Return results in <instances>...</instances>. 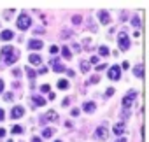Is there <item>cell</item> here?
Here are the masks:
<instances>
[{
    "label": "cell",
    "mask_w": 149,
    "mask_h": 142,
    "mask_svg": "<svg viewBox=\"0 0 149 142\" xmlns=\"http://www.w3.org/2000/svg\"><path fill=\"white\" fill-rule=\"evenodd\" d=\"M111 19H109V14L105 13V11H100V23H104V25H107Z\"/></svg>",
    "instance_id": "12"
},
{
    "label": "cell",
    "mask_w": 149,
    "mask_h": 142,
    "mask_svg": "<svg viewBox=\"0 0 149 142\" xmlns=\"http://www.w3.org/2000/svg\"><path fill=\"white\" fill-rule=\"evenodd\" d=\"M83 109L88 112V114H91L93 111H95V104L93 102H84V105H83Z\"/></svg>",
    "instance_id": "11"
},
{
    "label": "cell",
    "mask_w": 149,
    "mask_h": 142,
    "mask_svg": "<svg viewBox=\"0 0 149 142\" xmlns=\"http://www.w3.org/2000/svg\"><path fill=\"white\" fill-rule=\"evenodd\" d=\"M2 60H4V63L13 65V63L18 60V53H16V49H14L13 46H6V47H2Z\"/></svg>",
    "instance_id": "1"
},
{
    "label": "cell",
    "mask_w": 149,
    "mask_h": 142,
    "mask_svg": "<svg viewBox=\"0 0 149 142\" xmlns=\"http://www.w3.org/2000/svg\"><path fill=\"white\" fill-rule=\"evenodd\" d=\"M112 93H114V88H109V90H107V93H105V97H111Z\"/></svg>",
    "instance_id": "26"
},
{
    "label": "cell",
    "mask_w": 149,
    "mask_h": 142,
    "mask_svg": "<svg viewBox=\"0 0 149 142\" xmlns=\"http://www.w3.org/2000/svg\"><path fill=\"white\" fill-rule=\"evenodd\" d=\"M33 102H35L37 105H44V98H42V97H35V98H33Z\"/></svg>",
    "instance_id": "20"
},
{
    "label": "cell",
    "mask_w": 149,
    "mask_h": 142,
    "mask_svg": "<svg viewBox=\"0 0 149 142\" xmlns=\"http://www.w3.org/2000/svg\"><path fill=\"white\" fill-rule=\"evenodd\" d=\"M2 91H4V81L0 79V93H2Z\"/></svg>",
    "instance_id": "29"
},
{
    "label": "cell",
    "mask_w": 149,
    "mask_h": 142,
    "mask_svg": "<svg viewBox=\"0 0 149 142\" xmlns=\"http://www.w3.org/2000/svg\"><path fill=\"white\" fill-rule=\"evenodd\" d=\"M53 133H54V130H53V128H44V132H42V137H46V139H47V137H51Z\"/></svg>",
    "instance_id": "16"
},
{
    "label": "cell",
    "mask_w": 149,
    "mask_h": 142,
    "mask_svg": "<svg viewBox=\"0 0 149 142\" xmlns=\"http://www.w3.org/2000/svg\"><path fill=\"white\" fill-rule=\"evenodd\" d=\"M53 70H54V72H65V65H61L60 60L54 58V60H53Z\"/></svg>",
    "instance_id": "7"
},
{
    "label": "cell",
    "mask_w": 149,
    "mask_h": 142,
    "mask_svg": "<svg viewBox=\"0 0 149 142\" xmlns=\"http://www.w3.org/2000/svg\"><path fill=\"white\" fill-rule=\"evenodd\" d=\"M118 44H119V49H121V51H126V49L130 47V39H128V35H126L125 32H121V33H119Z\"/></svg>",
    "instance_id": "3"
},
{
    "label": "cell",
    "mask_w": 149,
    "mask_h": 142,
    "mask_svg": "<svg viewBox=\"0 0 149 142\" xmlns=\"http://www.w3.org/2000/svg\"><path fill=\"white\" fill-rule=\"evenodd\" d=\"M72 21L76 23V25H77V23H81V16H74V18H72Z\"/></svg>",
    "instance_id": "25"
},
{
    "label": "cell",
    "mask_w": 149,
    "mask_h": 142,
    "mask_svg": "<svg viewBox=\"0 0 149 142\" xmlns=\"http://www.w3.org/2000/svg\"><path fill=\"white\" fill-rule=\"evenodd\" d=\"M54 142H61V140H54Z\"/></svg>",
    "instance_id": "33"
},
{
    "label": "cell",
    "mask_w": 149,
    "mask_h": 142,
    "mask_svg": "<svg viewBox=\"0 0 149 142\" xmlns=\"http://www.w3.org/2000/svg\"><path fill=\"white\" fill-rule=\"evenodd\" d=\"M95 135H97L98 139H104V137H105V128H104V126H98V128H97V133H95Z\"/></svg>",
    "instance_id": "14"
},
{
    "label": "cell",
    "mask_w": 149,
    "mask_h": 142,
    "mask_svg": "<svg viewBox=\"0 0 149 142\" xmlns=\"http://www.w3.org/2000/svg\"><path fill=\"white\" fill-rule=\"evenodd\" d=\"M23 114H25V109H23L21 105H16V107L11 111V116H13L14 119H19V118H23Z\"/></svg>",
    "instance_id": "6"
},
{
    "label": "cell",
    "mask_w": 149,
    "mask_h": 142,
    "mask_svg": "<svg viewBox=\"0 0 149 142\" xmlns=\"http://www.w3.org/2000/svg\"><path fill=\"white\" fill-rule=\"evenodd\" d=\"M4 116H6V112H4V109H0V121L4 119Z\"/></svg>",
    "instance_id": "27"
},
{
    "label": "cell",
    "mask_w": 149,
    "mask_h": 142,
    "mask_svg": "<svg viewBox=\"0 0 149 142\" xmlns=\"http://www.w3.org/2000/svg\"><path fill=\"white\" fill-rule=\"evenodd\" d=\"M116 142H126V140H125V139H119V140H116Z\"/></svg>",
    "instance_id": "32"
},
{
    "label": "cell",
    "mask_w": 149,
    "mask_h": 142,
    "mask_svg": "<svg viewBox=\"0 0 149 142\" xmlns=\"http://www.w3.org/2000/svg\"><path fill=\"white\" fill-rule=\"evenodd\" d=\"M13 37H14V33L11 30H4L2 33H0V39H2V40H11Z\"/></svg>",
    "instance_id": "9"
},
{
    "label": "cell",
    "mask_w": 149,
    "mask_h": 142,
    "mask_svg": "<svg viewBox=\"0 0 149 142\" xmlns=\"http://www.w3.org/2000/svg\"><path fill=\"white\" fill-rule=\"evenodd\" d=\"M28 61H30L32 65H40V61H42V58H40L39 54H30V58H28Z\"/></svg>",
    "instance_id": "10"
},
{
    "label": "cell",
    "mask_w": 149,
    "mask_h": 142,
    "mask_svg": "<svg viewBox=\"0 0 149 142\" xmlns=\"http://www.w3.org/2000/svg\"><path fill=\"white\" fill-rule=\"evenodd\" d=\"M58 88H60V90H67V88H68V83H67L65 79H60V81H58Z\"/></svg>",
    "instance_id": "15"
},
{
    "label": "cell",
    "mask_w": 149,
    "mask_h": 142,
    "mask_svg": "<svg viewBox=\"0 0 149 142\" xmlns=\"http://www.w3.org/2000/svg\"><path fill=\"white\" fill-rule=\"evenodd\" d=\"M90 61H91V63H93V65H95V63H97V61H98V58H97V56H93V58H91V60H90Z\"/></svg>",
    "instance_id": "30"
},
{
    "label": "cell",
    "mask_w": 149,
    "mask_h": 142,
    "mask_svg": "<svg viewBox=\"0 0 149 142\" xmlns=\"http://www.w3.org/2000/svg\"><path fill=\"white\" fill-rule=\"evenodd\" d=\"M16 25H18V28H19V30H26V28H30L32 19H30L26 14H21V16L18 18V21H16Z\"/></svg>",
    "instance_id": "2"
},
{
    "label": "cell",
    "mask_w": 149,
    "mask_h": 142,
    "mask_svg": "<svg viewBox=\"0 0 149 142\" xmlns=\"http://www.w3.org/2000/svg\"><path fill=\"white\" fill-rule=\"evenodd\" d=\"M32 142H42V139H40V137H33Z\"/></svg>",
    "instance_id": "28"
},
{
    "label": "cell",
    "mask_w": 149,
    "mask_h": 142,
    "mask_svg": "<svg viewBox=\"0 0 149 142\" xmlns=\"http://www.w3.org/2000/svg\"><path fill=\"white\" fill-rule=\"evenodd\" d=\"M61 53H63V56H65V58H70V56H72V53H70V49H68V47H63V49H61Z\"/></svg>",
    "instance_id": "19"
},
{
    "label": "cell",
    "mask_w": 149,
    "mask_h": 142,
    "mask_svg": "<svg viewBox=\"0 0 149 142\" xmlns=\"http://www.w3.org/2000/svg\"><path fill=\"white\" fill-rule=\"evenodd\" d=\"M81 68H83V72H88V68H90V63L83 61V63H81Z\"/></svg>",
    "instance_id": "21"
},
{
    "label": "cell",
    "mask_w": 149,
    "mask_h": 142,
    "mask_svg": "<svg viewBox=\"0 0 149 142\" xmlns=\"http://www.w3.org/2000/svg\"><path fill=\"white\" fill-rule=\"evenodd\" d=\"M98 53H100L102 56H109V49H107L105 46H100V49H98Z\"/></svg>",
    "instance_id": "18"
},
{
    "label": "cell",
    "mask_w": 149,
    "mask_h": 142,
    "mask_svg": "<svg viewBox=\"0 0 149 142\" xmlns=\"http://www.w3.org/2000/svg\"><path fill=\"white\" fill-rule=\"evenodd\" d=\"M21 132H23V128H21V126H18V125H16V126H13V133H21Z\"/></svg>",
    "instance_id": "22"
},
{
    "label": "cell",
    "mask_w": 149,
    "mask_h": 142,
    "mask_svg": "<svg viewBox=\"0 0 149 142\" xmlns=\"http://www.w3.org/2000/svg\"><path fill=\"white\" fill-rule=\"evenodd\" d=\"M109 77H111L112 81H118V79L121 77V68H119L118 65H114V67L109 68Z\"/></svg>",
    "instance_id": "5"
},
{
    "label": "cell",
    "mask_w": 149,
    "mask_h": 142,
    "mask_svg": "<svg viewBox=\"0 0 149 142\" xmlns=\"http://www.w3.org/2000/svg\"><path fill=\"white\" fill-rule=\"evenodd\" d=\"M133 72L137 74V77H142V74H144V67H142V65H139V67L133 70Z\"/></svg>",
    "instance_id": "17"
},
{
    "label": "cell",
    "mask_w": 149,
    "mask_h": 142,
    "mask_svg": "<svg viewBox=\"0 0 149 142\" xmlns=\"http://www.w3.org/2000/svg\"><path fill=\"white\" fill-rule=\"evenodd\" d=\"M123 132H125V125H123V123L114 125V133H116V135H121Z\"/></svg>",
    "instance_id": "13"
},
{
    "label": "cell",
    "mask_w": 149,
    "mask_h": 142,
    "mask_svg": "<svg viewBox=\"0 0 149 142\" xmlns=\"http://www.w3.org/2000/svg\"><path fill=\"white\" fill-rule=\"evenodd\" d=\"M0 137H6V130L4 128H0Z\"/></svg>",
    "instance_id": "31"
},
{
    "label": "cell",
    "mask_w": 149,
    "mask_h": 142,
    "mask_svg": "<svg viewBox=\"0 0 149 142\" xmlns=\"http://www.w3.org/2000/svg\"><path fill=\"white\" fill-rule=\"evenodd\" d=\"M28 47H30V49H33V51H35V49L39 51V49L42 47V40H37V39H33V40H30V42H28Z\"/></svg>",
    "instance_id": "8"
},
{
    "label": "cell",
    "mask_w": 149,
    "mask_h": 142,
    "mask_svg": "<svg viewBox=\"0 0 149 142\" xmlns=\"http://www.w3.org/2000/svg\"><path fill=\"white\" fill-rule=\"evenodd\" d=\"M49 53H51V54L58 53V46H51V47H49Z\"/></svg>",
    "instance_id": "23"
},
{
    "label": "cell",
    "mask_w": 149,
    "mask_h": 142,
    "mask_svg": "<svg viewBox=\"0 0 149 142\" xmlns=\"http://www.w3.org/2000/svg\"><path fill=\"white\" fill-rule=\"evenodd\" d=\"M135 98H137V91H130V93L123 98V107H125V109H130L132 104L135 102Z\"/></svg>",
    "instance_id": "4"
},
{
    "label": "cell",
    "mask_w": 149,
    "mask_h": 142,
    "mask_svg": "<svg viewBox=\"0 0 149 142\" xmlns=\"http://www.w3.org/2000/svg\"><path fill=\"white\" fill-rule=\"evenodd\" d=\"M40 91H42V93H49V86H47V84H44V86L40 88Z\"/></svg>",
    "instance_id": "24"
}]
</instances>
